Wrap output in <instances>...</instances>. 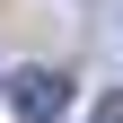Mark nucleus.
I'll return each instance as SVG.
<instances>
[{"label":"nucleus","instance_id":"nucleus-1","mask_svg":"<svg viewBox=\"0 0 123 123\" xmlns=\"http://www.w3.org/2000/svg\"><path fill=\"white\" fill-rule=\"evenodd\" d=\"M9 114L18 123H62L70 114V79H62V70H18V79H9Z\"/></svg>","mask_w":123,"mask_h":123},{"label":"nucleus","instance_id":"nucleus-2","mask_svg":"<svg viewBox=\"0 0 123 123\" xmlns=\"http://www.w3.org/2000/svg\"><path fill=\"white\" fill-rule=\"evenodd\" d=\"M88 123H123V97H105V105H97V114H88Z\"/></svg>","mask_w":123,"mask_h":123}]
</instances>
